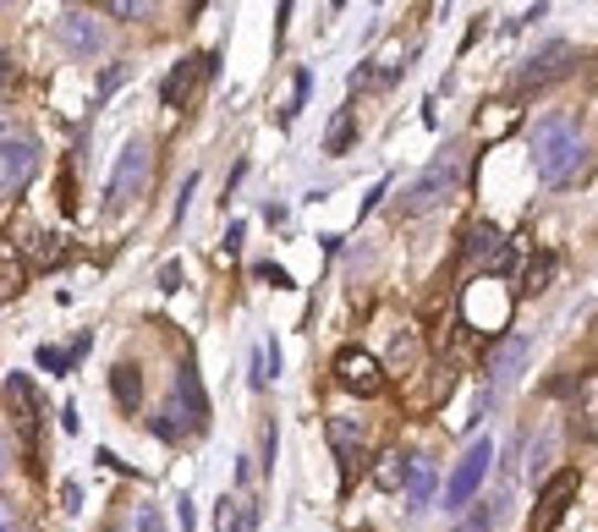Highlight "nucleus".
<instances>
[{
  "mask_svg": "<svg viewBox=\"0 0 598 532\" xmlns=\"http://www.w3.org/2000/svg\"><path fill=\"white\" fill-rule=\"evenodd\" d=\"M527 341L522 335H511L505 346H500V357H494V374H489V396H500V390H511L516 379H522V363H527Z\"/></svg>",
  "mask_w": 598,
  "mask_h": 532,
  "instance_id": "obj_12",
  "label": "nucleus"
},
{
  "mask_svg": "<svg viewBox=\"0 0 598 532\" xmlns=\"http://www.w3.org/2000/svg\"><path fill=\"white\" fill-rule=\"evenodd\" d=\"M412 363H418V341H412V335H396V346H390V374H412Z\"/></svg>",
  "mask_w": 598,
  "mask_h": 532,
  "instance_id": "obj_24",
  "label": "nucleus"
},
{
  "mask_svg": "<svg viewBox=\"0 0 598 532\" xmlns=\"http://www.w3.org/2000/svg\"><path fill=\"white\" fill-rule=\"evenodd\" d=\"M176 406H187V428H203L209 423V400H203V385H198V368L192 363L176 368Z\"/></svg>",
  "mask_w": 598,
  "mask_h": 532,
  "instance_id": "obj_13",
  "label": "nucleus"
},
{
  "mask_svg": "<svg viewBox=\"0 0 598 532\" xmlns=\"http://www.w3.org/2000/svg\"><path fill=\"white\" fill-rule=\"evenodd\" d=\"M6 400H11L17 428L28 434V450H39V411H33V390H28V379H22V374H11V379H6Z\"/></svg>",
  "mask_w": 598,
  "mask_h": 532,
  "instance_id": "obj_14",
  "label": "nucleus"
},
{
  "mask_svg": "<svg viewBox=\"0 0 598 532\" xmlns=\"http://www.w3.org/2000/svg\"><path fill=\"white\" fill-rule=\"evenodd\" d=\"M133 532H165V528H159V511H154V505H138V517H133Z\"/></svg>",
  "mask_w": 598,
  "mask_h": 532,
  "instance_id": "obj_29",
  "label": "nucleus"
},
{
  "mask_svg": "<svg viewBox=\"0 0 598 532\" xmlns=\"http://www.w3.org/2000/svg\"><path fill=\"white\" fill-rule=\"evenodd\" d=\"M401 494H407L412 511H423V505L434 500V461H429V456H412V478H407Z\"/></svg>",
  "mask_w": 598,
  "mask_h": 532,
  "instance_id": "obj_17",
  "label": "nucleus"
},
{
  "mask_svg": "<svg viewBox=\"0 0 598 532\" xmlns=\"http://www.w3.org/2000/svg\"><path fill=\"white\" fill-rule=\"evenodd\" d=\"M307 88H313V77H307V72H297V77H292V105L281 111V122H297V111H302V100H307Z\"/></svg>",
  "mask_w": 598,
  "mask_h": 532,
  "instance_id": "obj_25",
  "label": "nucleus"
},
{
  "mask_svg": "<svg viewBox=\"0 0 598 532\" xmlns=\"http://www.w3.org/2000/svg\"><path fill=\"white\" fill-rule=\"evenodd\" d=\"M55 39H61V50L77 55V61H94V55L105 50V33H99L94 11H61V17H55Z\"/></svg>",
  "mask_w": 598,
  "mask_h": 532,
  "instance_id": "obj_7",
  "label": "nucleus"
},
{
  "mask_svg": "<svg viewBox=\"0 0 598 532\" xmlns=\"http://www.w3.org/2000/svg\"><path fill=\"white\" fill-rule=\"evenodd\" d=\"M505 264H511L505 231L489 226V220H478V226L466 231V269H505Z\"/></svg>",
  "mask_w": 598,
  "mask_h": 532,
  "instance_id": "obj_10",
  "label": "nucleus"
},
{
  "mask_svg": "<svg viewBox=\"0 0 598 532\" xmlns=\"http://www.w3.org/2000/svg\"><path fill=\"white\" fill-rule=\"evenodd\" d=\"M181 285V264H165L159 269V291H176Z\"/></svg>",
  "mask_w": 598,
  "mask_h": 532,
  "instance_id": "obj_31",
  "label": "nucleus"
},
{
  "mask_svg": "<svg viewBox=\"0 0 598 532\" xmlns=\"http://www.w3.org/2000/svg\"><path fill=\"white\" fill-rule=\"evenodd\" d=\"M61 505H66V511H77V505H83V494H77V483H66V489H61Z\"/></svg>",
  "mask_w": 598,
  "mask_h": 532,
  "instance_id": "obj_34",
  "label": "nucleus"
},
{
  "mask_svg": "<svg viewBox=\"0 0 598 532\" xmlns=\"http://www.w3.org/2000/svg\"><path fill=\"white\" fill-rule=\"evenodd\" d=\"M407 478H412V456H407V450H385V456L374 461V483H379L385 494H401Z\"/></svg>",
  "mask_w": 598,
  "mask_h": 532,
  "instance_id": "obj_16",
  "label": "nucleus"
},
{
  "mask_svg": "<svg viewBox=\"0 0 598 532\" xmlns=\"http://www.w3.org/2000/svg\"><path fill=\"white\" fill-rule=\"evenodd\" d=\"M335 385L340 390H352V396H379L385 390V363L379 357H368L363 346H340L335 352Z\"/></svg>",
  "mask_w": 598,
  "mask_h": 532,
  "instance_id": "obj_5",
  "label": "nucleus"
},
{
  "mask_svg": "<svg viewBox=\"0 0 598 532\" xmlns=\"http://www.w3.org/2000/svg\"><path fill=\"white\" fill-rule=\"evenodd\" d=\"M192 192H198V170L181 181V192H176V226H181V215H187V204H192Z\"/></svg>",
  "mask_w": 598,
  "mask_h": 532,
  "instance_id": "obj_28",
  "label": "nucleus"
},
{
  "mask_svg": "<svg viewBox=\"0 0 598 532\" xmlns=\"http://www.w3.org/2000/svg\"><path fill=\"white\" fill-rule=\"evenodd\" d=\"M259 280H270V285H286V269H275V264H259Z\"/></svg>",
  "mask_w": 598,
  "mask_h": 532,
  "instance_id": "obj_32",
  "label": "nucleus"
},
{
  "mask_svg": "<svg viewBox=\"0 0 598 532\" xmlns=\"http://www.w3.org/2000/svg\"><path fill=\"white\" fill-rule=\"evenodd\" d=\"M0 88H6V55H0Z\"/></svg>",
  "mask_w": 598,
  "mask_h": 532,
  "instance_id": "obj_38",
  "label": "nucleus"
},
{
  "mask_svg": "<svg viewBox=\"0 0 598 532\" xmlns=\"http://www.w3.org/2000/svg\"><path fill=\"white\" fill-rule=\"evenodd\" d=\"M203 77H214V55H187V61L165 77V105H187V94H192Z\"/></svg>",
  "mask_w": 598,
  "mask_h": 532,
  "instance_id": "obj_11",
  "label": "nucleus"
},
{
  "mask_svg": "<svg viewBox=\"0 0 598 532\" xmlns=\"http://www.w3.org/2000/svg\"><path fill=\"white\" fill-rule=\"evenodd\" d=\"M111 396L122 400L127 411H138V400H144V374H138L133 363H116V368H111Z\"/></svg>",
  "mask_w": 598,
  "mask_h": 532,
  "instance_id": "obj_18",
  "label": "nucleus"
},
{
  "mask_svg": "<svg viewBox=\"0 0 598 532\" xmlns=\"http://www.w3.org/2000/svg\"><path fill=\"white\" fill-rule=\"evenodd\" d=\"M455 187H461V148H445V154L401 192V215H429V209H440Z\"/></svg>",
  "mask_w": 598,
  "mask_h": 532,
  "instance_id": "obj_2",
  "label": "nucleus"
},
{
  "mask_svg": "<svg viewBox=\"0 0 598 532\" xmlns=\"http://www.w3.org/2000/svg\"><path fill=\"white\" fill-rule=\"evenodd\" d=\"M577 428H583V434H598V374L588 379V390L577 400Z\"/></svg>",
  "mask_w": 598,
  "mask_h": 532,
  "instance_id": "obj_22",
  "label": "nucleus"
},
{
  "mask_svg": "<svg viewBox=\"0 0 598 532\" xmlns=\"http://www.w3.org/2000/svg\"><path fill=\"white\" fill-rule=\"evenodd\" d=\"M214 528L220 532H259V500H253V494H231V500H220Z\"/></svg>",
  "mask_w": 598,
  "mask_h": 532,
  "instance_id": "obj_15",
  "label": "nucleus"
},
{
  "mask_svg": "<svg viewBox=\"0 0 598 532\" xmlns=\"http://www.w3.org/2000/svg\"><path fill=\"white\" fill-rule=\"evenodd\" d=\"M275 461V423H264V467Z\"/></svg>",
  "mask_w": 598,
  "mask_h": 532,
  "instance_id": "obj_33",
  "label": "nucleus"
},
{
  "mask_svg": "<svg viewBox=\"0 0 598 532\" xmlns=\"http://www.w3.org/2000/svg\"><path fill=\"white\" fill-rule=\"evenodd\" d=\"M549 274H555V259H549V253H538L533 264L522 269V296H538V291L549 285Z\"/></svg>",
  "mask_w": 598,
  "mask_h": 532,
  "instance_id": "obj_21",
  "label": "nucleus"
},
{
  "mask_svg": "<svg viewBox=\"0 0 598 532\" xmlns=\"http://www.w3.org/2000/svg\"><path fill=\"white\" fill-rule=\"evenodd\" d=\"M549 450H555V434H538V445H533V461H527V467H533V478L544 472V461H549Z\"/></svg>",
  "mask_w": 598,
  "mask_h": 532,
  "instance_id": "obj_27",
  "label": "nucleus"
},
{
  "mask_svg": "<svg viewBox=\"0 0 598 532\" xmlns=\"http://www.w3.org/2000/svg\"><path fill=\"white\" fill-rule=\"evenodd\" d=\"M533 165H538L544 187H566V181L588 165V148H583L577 122H566V116L538 122V127H533Z\"/></svg>",
  "mask_w": 598,
  "mask_h": 532,
  "instance_id": "obj_1",
  "label": "nucleus"
},
{
  "mask_svg": "<svg viewBox=\"0 0 598 532\" xmlns=\"http://www.w3.org/2000/svg\"><path fill=\"white\" fill-rule=\"evenodd\" d=\"M0 532H11V511H6V500H0Z\"/></svg>",
  "mask_w": 598,
  "mask_h": 532,
  "instance_id": "obj_37",
  "label": "nucleus"
},
{
  "mask_svg": "<svg viewBox=\"0 0 598 532\" xmlns=\"http://www.w3.org/2000/svg\"><path fill=\"white\" fill-rule=\"evenodd\" d=\"M489 467H494V439H472V445H466V456L455 461V472L445 478V511H466V505L478 500V489H483Z\"/></svg>",
  "mask_w": 598,
  "mask_h": 532,
  "instance_id": "obj_3",
  "label": "nucleus"
},
{
  "mask_svg": "<svg viewBox=\"0 0 598 532\" xmlns=\"http://www.w3.org/2000/svg\"><path fill=\"white\" fill-rule=\"evenodd\" d=\"M176 517H181V532H192V500H181V511H176Z\"/></svg>",
  "mask_w": 598,
  "mask_h": 532,
  "instance_id": "obj_35",
  "label": "nucleus"
},
{
  "mask_svg": "<svg viewBox=\"0 0 598 532\" xmlns=\"http://www.w3.org/2000/svg\"><path fill=\"white\" fill-rule=\"evenodd\" d=\"M22 248H33L39 253V264H61V242H50L44 231H33V226H22Z\"/></svg>",
  "mask_w": 598,
  "mask_h": 532,
  "instance_id": "obj_23",
  "label": "nucleus"
},
{
  "mask_svg": "<svg viewBox=\"0 0 598 532\" xmlns=\"http://www.w3.org/2000/svg\"><path fill=\"white\" fill-rule=\"evenodd\" d=\"M571 500H577V472H555V478L544 483L538 505H533V532H555V528H560V517L571 511Z\"/></svg>",
  "mask_w": 598,
  "mask_h": 532,
  "instance_id": "obj_9",
  "label": "nucleus"
},
{
  "mask_svg": "<svg viewBox=\"0 0 598 532\" xmlns=\"http://www.w3.org/2000/svg\"><path fill=\"white\" fill-rule=\"evenodd\" d=\"M352 137H357V116H352V111H335V122H329V133H324V154H346Z\"/></svg>",
  "mask_w": 598,
  "mask_h": 532,
  "instance_id": "obj_20",
  "label": "nucleus"
},
{
  "mask_svg": "<svg viewBox=\"0 0 598 532\" xmlns=\"http://www.w3.org/2000/svg\"><path fill=\"white\" fill-rule=\"evenodd\" d=\"M6 467H11V445H6V434H0V478H6Z\"/></svg>",
  "mask_w": 598,
  "mask_h": 532,
  "instance_id": "obj_36",
  "label": "nucleus"
},
{
  "mask_svg": "<svg viewBox=\"0 0 598 532\" xmlns=\"http://www.w3.org/2000/svg\"><path fill=\"white\" fill-rule=\"evenodd\" d=\"M571 66H577V50H571L566 39H555V44H544V50L527 55V66L516 72V83H522V88H544V83L571 77Z\"/></svg>",
  "mask_w": 598,
  "mask_h": 532,
  "instance_id": "obj_6",
  "label": "nucleus"
},
{
  "mask_svg": "<svg viewBox=\"0 0 598 532\" xmlns=\"http://www.w3.org/2000/svg\"><path fill=\"white\" fill-rule=\"evenodd\" d=\"M105 11H111V17H122V22H133V17H144L149 6H133V0H111Z\"/></svg>",
  "mask_w": 598,
  "mask_h": 532,
  "instance_id": "obj_30",
  "label": "nucleus"
},
{
  "mask_svg": "<svg viewBox=\"0 0 598 532\" xmlns=\"http://www.w3.org/2000/svg\"><path fill=\"white\" fill-rule=\"evenodd\" d=\"M149 159H154V148L144 137H133V143L122 148V159H116V170H111V187H105V209H127V204L138 198V187L149 181Z\"/></svg>",
  "mask_w": 598,
  "mask_h": 532,
  "instance_id": "obj_4",
  "label": "nucleus"
},
{
  "mask_svg": "<svg viewBox=\"0 0 598 532\" xmlns=\"http://www.w3.org/2000/svg\"><path fill=\"white\" fill-rule=\"evenodd\" d=\"M22 285H28V269L17 242H0V296H22Z\"/></svg>",
  "mask_w": 598,
  "mask_h": 532,
  "instance_id": "obj_19",
  "label": "nucleus"
},
{
  "mask_svg": "<svg viewBox=\"0 0 598 532\" xmlns=\"http://www.w3.org/2000/svg\"><path fill=\"white\" fill-rule=\"evenodd\" d=\"M33 170H39V143H33V137L0 143V198H6V192H22V187L33 181Z\"/></svg>",
  "mask_w": 598,
  "mask_h": 532,
  "instance_id": "obj_8",
  "label": "nucleus"
},
{
  "mask_svg": "<svg viewBox=\"0 0 598 532\" xmlns=\"http://www.w3.org/2000/svg\"><path fill=\"white\" fill-rule=\"evenodd\" d=\"M494 517H500V505H483V511H472V517H466L455 532H489V528H494Z\"/></svg>",
  "mask_w": 598,
  "mask_h": 532,
  "instance_id": "obj_26",
  "label": "nucleus"
}]
</instances>
